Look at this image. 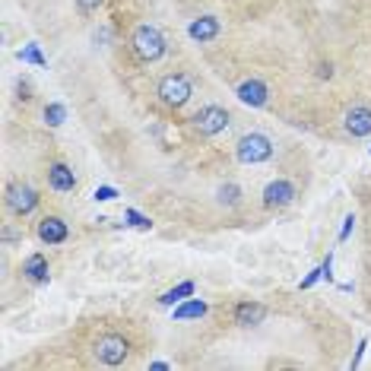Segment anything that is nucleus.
<instances>
[{
    "label": "nucleus",
    "instance_id": "nucleus-1",
    "mask_svg": "<svg viewBox=\"0 0 371 371\" xmlns=\"http://www.w3.org/2000/svg\"><path fill=\"white\" fill-rule=\"evenodd\" d=\"M131 45H133V51H137V58L146 60V64H153V60H159L165 54V38L156 25H137Z\"/></svg>",
    "mask_w": 371,
    "mask_h": 371
},
{
    "label": "nucleus",
    "instance_id": "nucleus-2",
    "mask_svg": "<svg viewBox=\"0 0 371 371\" xmlns=\"http://www.w3.org/2000/svg\"><path fill=\"white\" fill-rule=\"evenodd\" d=\"M235 156H238V162H245V165L267 162V159L273 156V143H270V137H264V133H245V137L238 140V146H235Z\"/></svg>",
    "mask_w": 371,
    "mask_h": 371
},
{
    "label": "nucleus",
    "instance_id": "nucleus-3",
    "mask_svg": "<svg viewBox=\"0 0 371 371\" xmlns=\"http://www.w3.org/2000/svg\"><path fill=\"white\" fill-rule=\"evenodd\" d=\"M159 95H162V102L168 108L188 105V102H190V82H188V76H181V74L165 76V80L159 82Z\"/></svg>",
    "mask_w": 371,
    "mask_h": 371
},
{
    "label": "nucleus",
    "instance_id": "nucleus-4",
    "mask_svg": "<svg viewBox=\"0 0 371 371\" xmlns=\"http://www.w3.org/2000/svg\"><path fill=\"white\" fill-rule=\"evenodd\" d=\"M194 127H197L203 137H216V133H223L225 127H229V111L219 105L200 108L197 115H194Z\"/></svg>",
    "mask_w": 371,
    "mask_h": 371
},
{
    "label": "nucleus",
    "instance_id": "nucleus-5",
    "mask_svg": "<svg viewBox=\"0 0 371 371\" xmlns=\"http://www.w3.org/2000/svg\"><path fill=\"white\" fill-rule=\"evenodd\" d=\"M127 339L117 337V333H108V337H102L99 343H95V359H99L102 365H121L124 359H127Z\"/></svg>",
    "mask_w": 371,
    "mask_h": 371
},
{
    "label": "nucleus",
    "instance_id": "nucleus-6",
    "mask_svg": "<svg viewBox=\"0 0 371 371\" xmlns=\"http://www.w3.org/2000/svg\"><path fill=\"white\" fill-rule=\"evenodd\" d=\"M7 206L16 216H29L38 206V194L29 184H10L7 188Z\"/></svg>",
    "mask_w": 371,
    "mask_h": 371
},
{
    "label": "nucleus",
    "instance_id": "nucleus-7",
    "mask_svg": "<svg viewBox=\"0 0 371 371\" xmlns=\"http://www.w3.org/2000/svg\"><path fill=\"white\" fill-rule=\"evenodd\" d=\"M235 95H238L241 105H251V108H264L267 99H270V89H267L260 80H245L235 89Z\"/></svg>",
    "mask_w": 371,
    "mask_h": 371
},
{
    "label": "nucleus",
    "instance_id": "nucleus-8",
    "mask_svg": "<svg viewBox=\"0 0 371 371\" xmlns=\"http://www.w3.org/2000/svg\"><path fill=\"white\" fill-rule=\"evenodd\" d=\"M295 200V188L289 181H270L264 188V206H270V210H280V206H289Z\"/></svg>",
    "mask_w": 371,
    "mask_h": 371
},
{
    "label": "nucleus",
    "instance_id": "nucleus-9",
    "mask_svg": "<svg viewBox=\"0 0 371 371\" xmlns=\"http://www.w3.org/2000/svg\"><path fill=\"white\" fill-rule=\"evenodd\" d=\"M67 223L60 219V216H45L38 223V241H45V245H60V241H67Z\"/></svg>",
    "mask_w": 371,
    "mask_h": 371
},
{
    "label": "nucleus",
    "instance_id": "nucleus-10",
    "mask_svg": "<svg viewBox=\"0 0 371 371\" xmlns=\"http://www.w3.org/2000/svg\"><path fill=\"white\" fill-rule=\"evenodd\" d=\"M346 131L352 137H368L371 133V108L355 105L352 111H346Z\"/></svg>",
    "mask_w": 371,
    "mask_h": 371
},
{
    "label": "nucleus",
    "instance_id": "nucleus-11",
    "mask_svg": "<svg viewBox=\"0 0 371 371\" xmlns=\"http://www.w3.org/2000/svg\"><path fill=\"white\" fill-rule=\"evenodd\" d=\"M264 317H267V308L260 302H241L235 308V324H241V327H257Z\"/></svg>",
    "mask_w": 371,
    "mask_h": 371
},
{
    "label": "nucleus",
    "instance_id": "nucleus-12",
    "mask_svg": "<svg viewBox=\"0 0 371 371\" xmlns=\"http://www.w3.org/2000/svg\"><path fill=\"white\" fill-rule=\"evenodd\" d=\"M48 184L54 190H60V194H67V190H74L76 188V175L67 168L64 162H54L48 168Z\"/></svg>",
    "mask_w": 371,
    "mask_h": 371
},
{
    "label": "nucleus",
    "instance_id": "nucleus-13",
    "mask_svg": "<svg viewBox=\"0 0 371 371\" xmlns=\"http://www.w3.org/2000/svg\"><path fill=\"white\" fill-rule=\"evenodd\" d=\"M188 32H190V38L194 41H210V38L219 35V19L216 16H200V19H194V23L188 25Z\"/></svg>",
    "mask_w": 371,
    "mask_h": 371
},
{
    "label": "nucleus",
    "instance_id": "nucleus-14",
    "mask_svg": "<svg viewBox=\"0 0 371 371\" xmlns=\"http://www.w3.org/2000/svg\"><path fill=\"white\" fill-rule=\"evenodd\" d=\"M23 276L29 282H48V260H45L41 254H32L23 267Z\"/></svg>",
    "mask_w": 371,
    "mask_h": 371
},
{
    "label": "nucleus",
    "instance_id": "nucleus-15",
    "mask_svg": "<svg viewBox=\"0 0 371 371\" xmlns=\"http://www.w3.org/2000/svg\"><path fill=\"white\" fill-rule=\"evenodd\" d=\"M203 314H206V302L190 298V302H184V305L175 308V321H194V317H203Z\"/></svg>",
    "mask_w": 371,
    "mask_h": 371
},
{
    "label": "nucleus",
    "instance_id": "nucleus-16",
    "mask_svg": "<svg viewBox=\"0 0 371 371\" xmlns=\"http://www.w3.org/2000/svg\"><path fill=\"white\" fill-rule=\"evenodd\" d=\"M194 295V282H181V286H175V289H168L162 298H159V305H165V308H172V305H178V302H184V298H190Z\"/></svg>",
    "mask_w": 371,
    "mask_h": 371
},
{
    "label": "nucleus",
    "instance_id": "nucleus-17",
    "mask_svg": "<svg viewBox=\"0 0 371 371\" xmlns=\"http://www.w3.org/2000/svg\"><path fill=\"white\" fill-rule=\"evenodd\" d=\"M216 200H219L223 206H235L241 200V188H238V184H232V181L223 184V188L216 190Z\"/></svg>",
    "mask_w": 371,
    "mask_h": 371
},
{
    "label": "nucleus",
    "instance_id": "nucleus-18",
    "mask_svg": "<svg viewBox=\"0 0 371 371\" xmlns=\"http://www.w3.org/2000/svg\"><path fill=\"white\" fill-rule=\"evenodd\" d=\"M64 117H67V108L58 105V102H51V105L45 108V121H48L51 127H60V124H64Z\"/></svg>",
    "mask_w": 371,
    "mask_h": 371
},
{
    "label": "nucleus",
    "instance_id": "nucleus-19",
    "mask_svg": "<svg viewBox=\"0 0 371 371\" xmlns=\"http://www.w3.org/2000/svg\"><path fill=\"white\" fill-rule=\"evenodd\" d=\"M124 219L131 225H137V229H153V223H149V216L137 213V210H124Z\"/></svg>",
    "mask_w": 371,
    "mask_h": 371
},
{
    "label": "nucleus",
    "instance_id": "nucleus-20",
    "mask_svg": "<svg viewBox=\"0 0 371 371\" xmlns=\"http://www.w3.org/2000/svg\"><path fill=\"white\" fill-rule=\"evenodd\" d=\"M19 58L23 60H29V64H38V67H45V58L38 54V45H25L23 51H19Z\"/></svg>",
    "mask_w": 371,
    "mask_h": 371
},
{
    "label": "nucleus",
    "instance_id": "nucleus-21",
    "mask_svg": "<svg viewBox=\"0 0 371 371\" xmlns=\"http://www.w3.org/2000/svg\"><path fill=\"white\" fill-rule=\"evenodd\" d=\"M321 276H324V267H317V270H311V273H308V276H305V280L298 282V289H311L314 282L321 280Z\"/></svg>",
    "mask_w": 371,
    "mask_h": 371
},
{
    "label": "nucleus",
    "instance_id": "nucleus-22",
    "mask_svg": "<svg viewBox=\"0 0 371 371\" xmlns=\"http://www.w3.org/2000/svg\"><path fill=\"white\" fill-rule=\"evenodd\" d=\"M92 197L99 200V203H105V200H115L117 197V190L115 188H95V194H92Z\"/></svg>",
    "mask_w": 371,
    "mask_h": 371
},
{
    "label": "nucleus",
    "instance_id": "nucleus-23",
    "mask_svg": "<svg viewBox=\"0 0 371 371\" xmlns=\"http://www.w3.org/2000/svg\"><path fill=\"white\" fill-rule=\"evenodd\" d=\"M352 229H355V216H346L343 219V229H339V241H346L352 235Z\"/></svg>",
    "mask_w": 371,
    "mask_h": 371
},
{
    "label": "nucleus",
    "instance_id": "nucleus-24",
    "mask_svg": "<svg viewBox=\"0 0 371 371\" xmlns=\"http://www.w3.org/2000/svg\"><path fill=\"white\" fill-rule=\"evenodd\" d=\"M76 3H80V10H82V13H92V10H99V3H102V0H76Z\"/></svg>",
    "mask_w": 371,
    "mask_h": 371
}]
</instances>
